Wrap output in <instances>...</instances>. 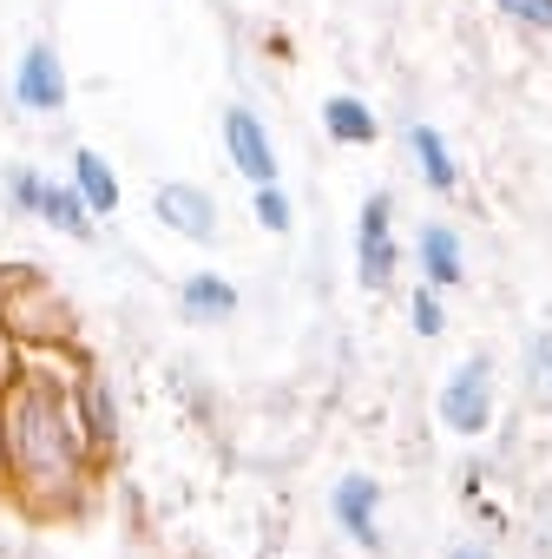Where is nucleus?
Returning <instances> with one entry per match:
<instances>
[{
  "label": "nucleus",
  "mask_w": 552,
  "mask_h": 559,
  "mask_svg": "<svg viewBox=\"0 0 552 559\" xmlns=\"http://www.w3.org/2000/svg\"><path fill=\"white\" fill-rule=\"evenodd\" d=\"M454 559H493L487 546H454Z\"/></svg>",
  "instance_id": "20"
},
{
  "label": "nucleus",
  "mask_w": 552,
  "mask_h": 559,
  "mask_svg": "<svg viewBox=\"0 0 552 559\" xmlns=\"http://www.w3.org/2000/svg\"><path fill=\"white\" fill-rule=\"evenodd\" d=\"M152 211H158L165 230H178V237H191V243H217V204H211L197 185H158Z\"/></svg>",
  "instance_id": "6"
},
{
  "label": "nucleus",
  "mask_w": 552,
  "mask_h": 559,
  "mask_svg": "<svg viewBox=\"0 0 552 559\" xmlns=\"http://www.w3.org/2000/svg\"><path fill=\"white\" fill-rule=\"evenodd\" d=\"M421 270H428V284L434 290H454L460 276H467V257H460V237H454V224H421Z\"/></svg>",
  "instance_id": "8"
},
{
  "label": "nucleus",
  "mask_w": 552,
  "mask_h": 559,
  "mask_svg": "<svg viewBox=\"0 0 552 559\" xmlns=\"http://www.w3.org/2000/svg\"><path fill=\"white\" fill-rule=\"evenodd\" d=\"M14 99L27 106V112H60L67 106V67H60V53L40 40V47H27V60L14 67Z\"/></svg>",
  "instance_id": "5"
},
{
  "label": "nucleus",
  "mask_w": 552,
  "mask_h": 559,
  "mask_svg": "<svg viewBox=\"0 0 552 559\" xmlns=\"http://www.w3.org/2000/svg\"><path fill=\"white\" fill-rule=\"evenodd\" d=\"M8 191H14V204H21V211H40V191H47V185H40L34 171H14V185H8Z\"/></svg>",
  "instance_id": "18"
},
{
  "label": "nucleus",
  "mask_w": 552,
  "mask_h": 559,
  "mask_svg": "<svg viewBox=\"0 0 552 559\" xmlns=\"http://www.w3.org/2000/svg\"><path fill=\"white\" fill-rule=\"evenodd\" d=\"M493 14H506L513 27H532V34H552V0H487Z\"/></svg>",
  "instance_id": "14"
},
{
  "label": "nucleus",
  "mask_w": 552,
  "mask_h": 559,
  "mask_svg": "<svg viewBox=\"0 0 552 559\" xmlns=\"http://www.w3.org/2000/svg\"><path fill=\"white\" fill-rule=\"evenodd\" d=\"M256 224H263V230H276V237L297 224V217H290V198L276 191V185H256Z\"/></svg>",
  "instance_id": "15"
},
{
  "label": "nucleus",
  "mask_w": 552,
  "mask_h": 559,
  "mask_svg": "<svg viewBox=\"0 0 552 559\" xmlns=\"http://www.w3.org/2000/svg\"><path fill=\"white\" fill-rule=\"evenodd\" d=\"M80 415L60 389L27 382L8 408V461L27 474V487H73L80 480Z\"/></svg>",
  "instance_id": "1"
},
{
  "label": "nucleus",
  "mask_w": 552,
  "mask_h": 559,
  "mask_svg": "<svg viewBox=\"0 0 552 559\" xmlns=\"http://www.w3.org/2000/svg\"><path fill=\"white\" fill-rule=\"evenodd\" d=\"M408 152H415V165H421V178H428V191H454L460 185V165H454V152H447V139L434 132V126H408Z\"/></svg>",
  "instance_id": "11"
},
{
  "label": "nucleus",
  "mask_w": 552,
  "mask_h": 559,
  "mask_svg": "<svg viewBox=\"0 0 552 559\" xmlns=\"http://www.w3.org/2000/svg\"><path fill=\"white\" fill-rule=\"evenodd\" d=\"M73 185H80V198H86L93 217L119 211V178H112V165L99 152H73Z\"/></svg>",
  "instance_id": "12"
},
{
  "label": "nucleus",
  "mask_w": 552,
  "mask_h": 559,
  "mask_svg": "<svg viewBox=\"0 0 552 559\" xmlns=\"http://www.w3.org/2000/svg\"><path fill=\"white\" fill-rule=\"evenodd\" d=\"M86 435L112 441V395H106V382H86Z\"/></svg>",
  "instance_id": "17"
},
{
  "label": "nucleus",
  "mask_w": 552,
  "mask_h": 559,
  "mask_svg": "<svg viewBox=\"0 0 552 559\" xmlns=\"http://www.w3.org/2000/svg\"><path fill=\"white\" fill-rule=\"evenodd\" d=\"M441 421H447L454 435H487V421H493V369H487V356H467V362L447 376V389H441Z\"/></svg>",
  "instance_id": "2"
},
{
  "label": "nucleus",
  "mask_w": 552,
  "mask_h": 559,
  "mask_svg": "<svg viewBox=\"0 0 552 559\" xmlns=\"http://www.w3.org/2000/svg\"><path fill=\"white\" fill-rule=\"evenodd\" d=\"M14 376V343H8V330H0V382Z\"/></svg>",
  "instance_id": "19"
},
{
  "label": "nucleus",
  "mask_w": 552,
  "mask_h": 559,
  "mask_svg": "<svg viewBox=\"0 0 552 559\" xmlns=\"http://www.w3.org/2000/svg\"><path fill=\"white\" fill-rule=\"evenodd\" d=\"M408 317H415V336H441V330H447V310H441V297H434V284H421V290H415V304H408Z\"/></svg>",
  "instance_id": "16"
},
{
  "label": "nucleus",
  "mask_w": 552,
  "mask_h": 559,
  "mask_svg": "<svg viewBox=\"0 0 552 559\" xmlns=\"http://www.w3.org/2000/svg\"><path fill=\"white\" fill-rule=\"evenodd\" d=\"M388 217H395V198L388 191H369L362 198V230H356V270H362V284L382 290L388 276H395V237H388Z\"/></svg>",
  "instance_id": "3"
},
{
  "label": "nucleus",
  "mask_w": 552,
  "mask_h": 559,
  "mask_svg": "<svg viewBox=\"0 0 552 559\" xmlns=\"http://www.w3.org/2000/svg\"><path fill=\"white\" fill-rule=\"evenodd\" d=\"M323 126H329L336 145H375V139H382V119H375L356 93H329V99H323Z\"/></svg>",
  "instance_id": "9"
},
{
  "label": "nucleus",
  "mask_w": 552,
  "mask_h": 559,
  "mask_svg": "<svg viewBox=\"0 0 552 559\" xmlns=\"http://www.w3.org/2000/svg\"><path fill=\"white\" fill-rule=\"evenodd\" d=\"M375 500H382V480H369V474H349V480L336 487V520L349 526L356 546H375V539H382V533H375Z\"/></svg>",
  "instance_id": "7"
},
{
  "label": "nucleus",
  "mask_w": 552,
  "mask_h": 559,
  "mask_svg": "<svg viewBox=\"0 0 552 559\" xmlns=\"http://www.w3.org/2000/svg\"><path fill=\"white\" fill-rule=\"evenodd\" d=\"M0 461H8V428H0Z\"/></svg>",
  "instance_id": "21"
},
{
  "label": "nucleus",
  "mask_w": 552,
  "mask_h": 559,
  "mask_svg": "<svg viewBox=\"0 0 552 559\" xmlns=\"http://www.w3.org/2000/svg\"><path fill=\"white\" fill-rule=\"evenodd\" d=\"M40 217H47V224H60L67 237H93V217H86V198H80V185H73V191L47 185V191H40Z\"/></svg>",
  "instance_id": "13"
},
{
  "label": "nucleus",
  "mask_w": 552,
  "mask_h": 559,
  "mask_svg": "<svg viewBox=\"0 0 552 559\" xmlns=\"http://www.w3.org/2000/svg\"><path fill=\"white\" fill-rule=\"evenodd\" d=\"M224 152L250 185H276V152H269V132L256 126V112L224 106Z\"/></svg>",
  "instance_id": "4"
},
{
  "label": "nucleus",
  "mask_w": 552,
  "mask_h": 559,
  "mask_svg": "<svg viewBox=\"0 0 552 559\" xmlns=\"http://www.w3.org/2000/svg\"><path fill=\"white\" fill-rule=\"evenodd\" d=\"M178 304H184V317H191V323H224V317H237V290L224 284V276H211V270L184 276Z\"/></svg>",
  "instance_id": "10"
}]
</instances>
